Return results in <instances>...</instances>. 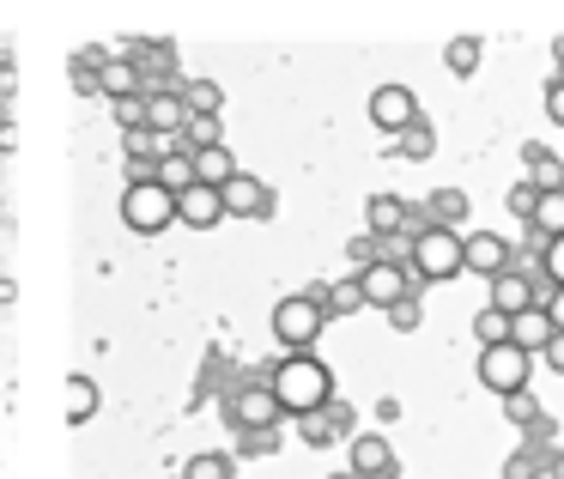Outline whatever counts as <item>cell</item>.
Listing matches in <instances>:
<instances>
[{"instance_id":"obj_5","label":"cell","mask_w":564,"mask_h":479,"mask_svg":"<svg viewBox=\"0 0 564 479\" xmlns=\"http://www.w3.org/2000/svg\"><path fill=\"white\" fill-rule=\"evenodd\" d=\"M528 370H534V352H522V346H516V340L479 346V382H486L491 394L528 389Z\"/></svg>"},{"instance_id":"obj_41","label":"cell","mask_w":564,"mask_h":479,"mask_svg":"<svg viewBox=\"0 0 564 479\" xmlns=\"http://www.w3.org/2000/svg\"><path fill=\"white\" fill-rule=\"evenodd\" d=\"M540 304H546V316H552V328H564V285H552L546 297H540Z\"/></svg>"},{"instance_id":"obj_24","label":"cell","mask_w":564,"mask_h":479,"mask_svg":"<svg viewBox=\"0 0 564 479\" xmlns=\"http://www.w3.org/2000/svg\"><path fill=\"white\" fill-rule=\"evenodd\" d=\"M183 146H188V152H200V146H225L219 116H195V110H188V122H183Z\"/></svg>"},{"instance_id":"obj_12","label":"cell","mask_w":564,"mask_h":479,"mask_svg":"<svg viewBox=\"0 0 564 479\" xmlns=\"http://www.w3.org/2000/svg\"><path fill=\"white\" fill-rule=\"evenodd\" d=\"M183 122H188V104H183V91H147V128L152 134H164V140H183Z\"/></svg>"},{"instance_id":"obj_2","label":"cell","mask_w":564,"mask_h":479,"mask_svg":"<svg viewBox=\"0 0 564 479\" xmlns=\"http://www.w3.org/2000/svg\"><path fill=\"white\" fill-rule=\"evenodd\" d=\"M462 261H467L462 231H449V225H419L406 237V268H413V280H455Z\"/></svg>"},{"instance_id":"obj_15","label":"cell","mask_w":564,"mask_h":479,"mask_svg":"<svg viewBox=\"0 0 564 479\" xmlns=\"http://www.w3.org/2000/svg\"><path fill=\"white\" fill-rule=\"evenodd\" d=\"M528 304H540V292H534V280H528L522 268H503V273H491V309H503V316H516V309H528Z\"/></svg>"},{"instance_id":"obj_3","label":"cell","mask_w":564,"mask_h":479,"mask_svg":"<svg viewBox=\"0 0 564 479\" xmlns=\"http://www.w3.org/2000/svg\"><path fill=\"white\" fill-rule=\"evenodd\" d=\"M322 322H328V309H322L316 292H292L273 304V340L285 346V352H310V346L322 340Z\"/></svg>"},{"instance_id":"obj_4","label":"cell","mask_w":564,"mask_h":479,"mask_svg":"<svg viewBox=\"0 0 564 479\" xmlns=\"http://www.w3.org/2000/svg\"><path fill=\"white\" fill-rule=\"evenodd\" d=\"M122 219H128V231L159 237L164 225L176 219V195L159 183V176H147V183H128V195H122Z\"/></svg>"},{"instance_id":"obj_20","label":"cell","mask_w":564,"mask_h":479,"mask_svg":"<svg viewBox=\"0 0 564 479\" xmlns=\"http://www.w3.org/2000/svg\"><path fill=\"white\" fill-rule=\"evenodd\" d=\"M159 183L171 188V195H183V188L195 183V152H188V146H171V152H159Z\"/></svg>"},{"instance_id":"obj_21","label":"cell","mask_w":564,"mask_h":479,"mask_svg":"<svg viewBox=\"0 0 564 479\" xmlns=\"http://www.w3.org/2000/svg\"><path fill=\"white\" fill-rule=\"evenodd\" d=\"M231 176H237V164H231V152H225V146H200V152H195V183L225 188Z\"/></svg>"},{"instance_id":"obj_33","label":"cell","mask_w":564,"mask_h":479,"mask_svg":"<svg viewBox=\"0 0 564 479\" xmlns=\"http://www.w3.org/2000/svg\"><path fill=\"white\" fill-rule=\"evenodd\" d=\"M183 479H231V461H225V455H195V461L183 467Z\"/></svg>"},{"instance_id":"obj_39","label":"cell","mask_w":564,"mask_h":479,"mask_svg":"<svg viewBox=\"0 0 564 479\" xmlns=\"http://www.w3.org/2000/svg\"><path fill=\"white\" fill-rule=\"evenodd\" d=\"M546 116L564 128V74H558V79H546Z\"/></svg>"},{"instance_id":"obj_38","label":"cell","mask_w":564,"mask_h":479,"mask_svg":"<svg viewBox=\"0 0 564 479\" xmlns=\"http://www.w3.org/2000/svg\"><path fill=\"white\" fill-rule=\"evenodd\" d=\"M540 358H546V370H558V377H564V328H552V340L540 346Z\"/></svg>"},{"instance_id":"obj_9","label":"cell","mask_w":564,"mask_h":479,"mask_svg":"<svg viewBox=\"0 0 564 479\" xmlns=\"http://www.w3.org/2000/svg\"><path fill=\"white\" fill-rule=\"evenodd\" d=\"M370 122H377L382 134H401L406 122H419V98L406 86H377L370 91Z\"/></svg>"},{"instance_id":"obj_28","label":"cell","mask_w":564,"mask_h":479,"mask_svg":"<svg viewBox=\"0 0 564 479\" xmlns=\"http://www.w3.org/2000/svg\"><path fill=\"white\" fill-rule=\"evenodd\" d=\"M183 104H188V110H195V116H219L225 91L213 86V79H188V86H183Z\"/></svg>"},{"instance_id":"obj_19","label":"cell","mask_w":564,"mask_h":479,"mask_svg":"<svg viewBox=\"0 0 564 479\" xmlns=\"http://www.w3.org/2000/svg\"><path fill=\"white\" fill-rule=\"evenodd\" d=\"M316 297H322L328 316H358V309H365V285H358V273L340 280V285H316Z\"/></svg>"},{"instance_id":"obj_11","label":"cell","mask_w":564,"mask_h":479,"mask_svg":"<svg viewBox=\"0 0 564 479\" xmlns=\"http://www.w3.org/2000/svg\"><path fill=\"white\" fill-rule=\"evenodd\" d=\"M462 255H467L462 268H467V273H486V280L510 268V243H503L498 231H467V237H462Z\"/></svg>"},{"instance_id":"obj_37","label":"cell","mask_w":564,"mask_h":479,"mask_svg":"<svg viewBox=\"0 0 564 479\" xmlns=\"http://www.w3.org/2000/svg\"><path fill=\"white\" fill-rule=\"evenodd\" d=\"M534 200H540V188H534V183H516V188H510V200H503V207H510L516 219H528V213H534Z\"/></svg>"},{"instance_id":"obj_6","label":"cell","mask_w":564,"mask_h":479,"mask_svg":"<svg viewBox=\"0 0 564 479\" xmlns=\"http://www.w3.org/2000/svg\"><path fill=\"white\" fill-rule=\"evenodd\" d=\"M358 285H365V309H370V304H377V309H389L394 297H406L419 280H413V268H406V261L377 255L370 268H358Z\"/></svg>"},{"instance_id":"obj_22","label":"cell","mask_w":564,"mask_h":479,"mask_svg":"<svg viewBox=\"0 0 564 479\" xmlns=\"http://www.w3.org/2000/svg\"><path fill=\"white\" fill-rule=\"evenodd\" d=\"M462 219H467V195L462 188H437L431 207H425V225H449V231H462Z\"/></svg>"},{"instance_id":"obj_7","label":"cell","mask_w":564,"mask_h":479,"mask_svg":"<svg viewBox=\"0 0 564 479\" xmlns=\"http://www.w3.org/2000/svg\"><path fill=\"white\" fill-rule=\"evenodd\" d=\"M225 413H231V425H237V431H273V425L285 418L268 382H243V389H237L231 401H225Z\"/></svg>"},{"instance_id":"obj_29","label":"cell","mask_w":564,"mask_h":479,"mask_svg":"<svg viewBox=\"0 0 564 479\" xmlns=\"http://www.w3.org/2000/svg\"><path fill=\"white\" fill-rule=\"evenodd\" d=\"M474 340H479V346H498V340H510V316L486 304V309L474 316Z\"/></svg>"},{"instance_id":"obj_30","label":"cell","mask_w":564,"mask_h":479,"mask_svg":"<svg viewBox=\"0 0 564 479\" xmlns=\"http://www.w3.org/2000/svg\"><path fill=\"white\" fill-rule=\"evenodd\" d=\"M104 91H110V98L140 91V67H134V62H104Z\"/></svg>"},{"instance_id":"obj_34","label":"cell","mask_w":564,"mask_h":479,"mask_svg":"<svg viewBox=\"0 0 564 479\" xmlns=\"http://www.w3.org/2000/svg\"><path fill=\"white\" fill-rule=\"evenodd\" d=\"M540 273H546L552 285H564V237H546V243H540Z\"/></svg>"},{"instance_id":"obj_23","label":"cell","mask_w":564,"mask_h":479,"mask_svg":"<svg viewBox=\"0 0 564 479\" xmlns=\"http://www.w3.org/2000/svg\"><path fill=\"white\" fill-rule=\"evenodd\" d=\"M528 183L534 188H564V159L546 146H528Z\"/></svg>"},{"instance_id":"obj_27","label":"cell","mask_w":564,"mask_h":479,"mask_svg":"<svg viewBox=\"0 0 564 479\" xmlns=\"http://www.w3.org/2000/svg\"><path fill=\"white\" fill-rule=\"evenodd\" d=\"M498 401H503V418H510L516 431H528L534 418H546V413H540V401H534L528 389H510V394H498Z\"/></svg>"},{"instance_id":"obj_26","label":"cell","mask_w":564,"mask_h":479,"mask_svg":"<svg viewBox=\"0 0 564 479\" xmlns=\"http://www.w3.org/2000/svg\"><path fill=\"white\" fill-rule=\"evenodd\" d=\"M503 479H546V449H534V443H522V449L503 461Z\"/></svg>"},{"instance_id":"obj_32","label":"cell","mask_w":564,"mask_h":479,"mask_svg":"<svg viewBox=\"0 0 564 479\" xmlns=\"http://www.w3.org/2000/svg\"><path fill=\"white\" fill-rule=\"evenodd\" d=\"M116 122L122 128H147V91H128V98H110Z\"/></svg>"},{"instance_id":"obj_44","label":"cell","mask_w":564,"mask_h":479,"mask_svg":"<svg viewBox=\"0 0 564 479\" xmlns=\"http://www.w3.org/2000/svg\"><path fill=\"white\" fill-rule=\"evenodd\" d=\"M334 479H358V473H334Z\"/></svg>"},{"instance_id":"obj_18","label":"cell","mask_w":564,"mask_h":479,"mask_svg":"<svg viewBox=\"0 0 564 479\" xmlns=\"http://www.w3.org/2000/svg\"><path fill=\"white\" fill-rule=\"evenodd\" d=\"M528 225H534V237L546 243V237H564V188H540L534 213H528Z\"/></svg>"},{"instance_id":"obj_16","label":"cell","mask_w":564,"mask_h":479,"mask_svg":"<svg viewBox=\"0 0 564 479\" xmlns=\"http://www.w3.org/2000/svg\"><path fill=\"white\" fill-rule=\"evenodd\" d=\"M510 340L522 346V352H540V346L552 340V316H546V304L516 309V316H510Z\"/></svg>"},{"instance_id":"obj_36","label":"cell","mask_w":564,"mask_h":479,"mask_svg":"<svg viewBox=\"0 0 564 479\" xmlns=\"http://www.w3.org/2000/svg\"><path fill=\"white\" fill-rule=\"evenodd\" d=\"M389 322H394L401 334H413V328H419V292L394 297V304H389Z\"/></svg>"},{"instance_id":"obj_14","label":"cell","mask_w":564,"mask_h":479,"mask_svg":"<svg viewBox=\"0 0 564 479\" xmlns=\"http://www.w3.org/2000/svg\"><path fill=\"white\" fill-rule=\"evenodd\" d=\"M346 431H352V406H340V401H322L316 413H304V443H316V449L340 443Z\"/></svg>"},{"instance_id":"obj_10","label":"cell","mask_w":564,"mask_h":479,"mask_svg":"<svg viewBox=\"0 0 564 479\" xmlns=\"http://www.w3.org/2000/svg\"><path fill=\"white\" fill-rule=\"evenodd\" d=\"M219 200H225V213H237V219H268V213H273L268 183H256V176H243V171L219 188Z\"/></svg>"},{"instance_id":"obj_40","label":"cell","mask_w":564,"mask_h":479,"mask_svg":"<svg viewBox=\"0 0 564 479\" xmlns=\"http://www.w3.org/2000/svg\"><path fill=\"white\" fill-rule=\"evenodd\" d=\"M377 255H382V237H370V231H365V237L352 243V261H358V268H370Z\"/></svg>"},{"instance_id":"obj_8","label":"cell","mask_w":564,"mask_h":479,"mask_svg":"<svg viewBox=\"0 0 564 479\" xmlns=\"http://www.w3.org/2000/svg\"><path fill=\"white\" fill-rule=\"evenodd\" d=\"M365 225H370V237H413L419 225H425V213H406V200L401 195H370V207H365Z\"/></svg>"},{"instance_id":"obj_35","label":"cell","mask_w":564,"mask_h":479,"mask_svg":"<svg viewBox=\"0 0 564 479\" xmlns=\"http://www.w3.org/2000/svg\"><path fill=\"white\" fill-rule=\"evenodd\" d=\"M479 67V43L474 37H455L449 43V74H474Z\"/></svg>"},{"instance_id":"obj_43","label":"cell","mask_w":564,"mask_h":479,"mask_svg":"<svg viewBox=\"0 0 564 479\" xmlns=\"http://www.w3.org/2000/svg\"><path fill=\"white\" fill-rule=\"evenodd\" d=\"M552 55H558V74H564V37H558V43H552Z\"/></svg>"},{"instance_id":"obj_31","label":"cell","mask_w":564,"mask_h":479,"mask_svg":"<svg viewBox=\"0 0 564 479\" xmlns=\"http://www.w3.org/2000/svg\"><path fill=\"white\" fill-rule=\"evenodd\" d=\"M394 140H401L406 159H431V122H425V116H419V122H406Z\"/></svg>"},{"instance_id":"obj_1","label":"cell","mask_w":564,"mask_h":479,"mask_svg":"<svg viewBox=\"0 0 564 479\" xmlns=\"http://www.w3.org/2000/svg\"><path fill=\"white\" fill-rule=\"evenodd\" d=\"M268 389H273V401H280V413L304 418V413H316L322 401H334V370L322 364L316 352H285L280 364L268 370Z\"/></svg>"},{"instance_id":"obj_25","label":"cell","mask_w":564,"mask_h":479,"mask_svg":"<svg viewBox=\"0 0 564 479\" xmlns=\"http://www.w3.org/2000/svg\"><path fill=\"white\" fill-rule=\"evenodd\" d=\"M91 413H98V382L74 377V382H67V418H74V425H86Z\"/></svg>"},{"instance_id":"obj_45","label":"cell","mask_w":564,"mask_h":479,"mask_svg":"<svg viewBox=\"0 0 564 479\" xmlns=\"http://www.w3.org/2000/svg\"><path fill=\"white\" fill-rule=\"evenodd\" d=\"M370 479H394V473H370Z\"/></svg>"},{"instance_id":"obj_17","label":"cell","mask_w":564,"mask_h":479,"mask_svg":"<svg viewBox=\"0 0 564 479\" xmlns=\"http://www.w3.org/2000/svg\"><path fill=\"white\" fill-rule=\"evenodd\" d=\"M352 473H358V479H370V473H394V449H389V437H377V431L352 437Z\"/></svg>"},{"instance_id":"obj_42","label":"cell","mask_w":564,"mask_h":479,"mask_svg":"<svg viewBox=\"0 0 564 479\" xmlns=\"http://www.w3.org/2000/svg\"><path fill=\"white\" fill-rule=\"evenodd\" d=\"M546 479H564V449H552V455H546Z\"/></svg>"},{"instance_id":"obj_13","label":"cell","mask_w":564,"mask_h":479,"mask_svg":"<svg viewBox=\"0 0 564 479\" xmlns=\"http://www.w3.org/2000/svg\"><path fill=\"white\" fill-rule=\"evenodd\" d=\"M176 219H183V225H195V231H207V225H219V219H225V200H219V188H207V183H188L183 195H176Z\"/></svg>"}]
</instances>
